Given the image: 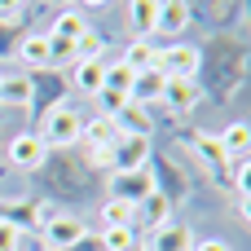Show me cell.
<instances>
[{
    "label": "cell",
    "instance_id": "6da1fadb",
    "mask_svg": "<svg viewBox=\"0 0 251 251\" xmlns=\"http://www.w3.org/2000/svg\"><path fill=\"white\" fill-rule=\"evenodd\" d=\"M247 66H251V44H247V22H243V31H216L199 44L194 84L216 106H229L247 84Z\"/></svg>",
    "mask_w": 251,
    "mask_h": 251
},
{
    "label": "cell",
    "instance_id": "7a4b0ae2",
    "mask_svg": "<svg viewBox=\"0 0 251 251\" xmlns=\"http://www.w3.org/2000/svg\"><path fill=\"white\" fill-rule=\"evenodd\" d=\"M35 185H40V199L44 203H84L101 190V172L84 159L79 146L71 150H49L44 163L31 172Z\"/></svg>",
    "mask_w": 251,
    "mask_h": 251
},
{
    "label": "cell",
    "instance_id": "3957f363",
    "mask_svg": "<svg viewBox=\"0 0 251 251\" xmlns=\"http://www.w3.org/2000/svg\"><path fill=\"white\" fill-rule=\"evenodd\" d=\"M31 79V101H26V115H31V132H40V124L57 110V106H66V97H71V84H66V71H57V66H44V71H31L26 75Z\"/></svg>",
    "mask_w": 251,
    "mask_h": 251
},
{
    "label": "cell",
    "instance_id": "277c9868",
    "mask_svg": "<svg viewBox=\"0 0 251 251\" xmlns=\"http://www.w3.org/2000/svg\"><path fill=\"white\" fill-rule=\"evenodd\" d=\"M150 181H154V190L176 207V203H185L190 194H194V181H190V172L172 159V154H163V150H150Z\"/></svg>",
    "mask_w": 251,
    "mask_h": 251
},
{
    "label": "cell",
    "instance_id": "5b68a950",
    "mask_svg": "<svg viewBox=\"0 0 251 251\" xmlns=\"http://www.w3.org/2000/svg\"><path fill=\"white\" fill-rule=\"evenodd\" d=\"M79 128H84V119H79V110L66 101V106H57L44 124H40V141L49 146V150H71V146H79Z\"/></svg>",
    "mask_w": 251,
    "mask_h": 251
},
{
    "label": "cell",
    "instance_id": "8992f818",
    "mask_svg": "<svg viewBox=\"0 0 251 251\" xmlns=\"http://www.w3.org/2000/svg\"><path fill=\"white\" fill-rule=\"evenodd\" d=\"M0 221L13 225L18 234H22V229H44V225L53 221V207H49L40 194H26V199H9V203H0Z\"/></svg>",
    "mask_w": 251,
    "mask_h": 251
},
{
    "label": "cell",
    "instance_id": "52a82bcc",
    "mask_svg": "<svg viewBox=\"0 0 251 251\" xmlns=\"http://www.w3.org/2000/svg\"><path fill=\"white\" fill-rule=\"evenodd\" d=\"M150 137H137V132H119L115 146H110V172L106 176H119V172H141L150 163Z\"/></svg>",
    "mask_w": 251,
    "mask_h": 251
},
{
    "label": "cell",
    "instance_id": "ba28073f",
    "mask_svg": "<svg viewBox=\"0 0 251 251\" xmlns=\"http://www.w3.org/2000/svg\"><path fill=\"white\" fill-rule=\"evenodd\" d=\"M176 137H185V146L207 163V172L216 181H225V168H229V154L221 150V137L216 132H203V128H176Z\"/></svg>",
    "mask_w": 251,
    "mask_h": 251
},
{
    "label": "cell",
    "instance_id": "9c48e42d",
    "mask_svg": "<svg viewBox=\"0 0 251 251\" xmlns=\"http://www.w3.org/2000/svg\"><path fill=\"white\" fill-rule=\"evenodd\" d=\"M154 66L168 79H194V71H199V44H159Z\"/></svg>",
    "mask_w": 251,
    "mask_h": 251
},
{
    "label": "cell",
    "instance_id": "30bf717a",
    "mask_svg": "<svg viewBox=\"0 0 251 251\" xmlns=\"http://www.w3.org/2000/svg\"><path fill=\"white\" fill-rule=\"evenodd\" d=\"M31 18H35V4H18V13H0V57L18 53V44L31 35Z\"/></svg>",
    "mask_w": 251,
    "mask_h": 251
},
{
    "label": "cell",
    "instance_id": "8fae6325",
    "mask_svg": "<svg viewBox=\"0 0 251 251\" xmlns=\"http://www.w3.org/2000/svg\"><path fill=\"white\" fill-rule=\"evenodd\" d=\"M66 84H71V93H79V97H97L101 84H106V57L75 62V66L66 71Z\"/></svg>",
    "mask_w": 251,
    "mask_h": 251
},
{
    "label": "cell",
    "instance_id": "7c38bea8",
    "mask_svg": "<svg viewBox=\"0 0 251 251\" xmlns=\"http://www.w3.org/2000/svg\"><path fill=\"white\" fill-rule=\"evenodd\" d=\"M40 234H44V247H49V251H66L71 243H79L84 221H79V216H71V212H53V221H49Z\"/></svg>",
    "mask_w": 251,
    "mask_h": 251
},
{
    "label": "cell",
    "instance_id": "4fadbf2b",
    "mask_svg": "<svg viewBox=\"0 0 251 251\" xmlns=\"http://www.w3.org/2000/svg\"><path fill=\"white\" fill-rule=\"evenodd\" d=\"M199 84L194 79H168V88H163V97H159V106L172 115V119H181V115H190L194 106H199Z\"/></svg>",
    "mask_w": 251,
    "mask_h": 251
},
{
    "label": "cell",
    "instance_id": "5bb4252c",
    "mask_svg": "<svg viewBox=\"0 0 251 251\" xmlns=\"http://www.w3.org/2000/svg\"><path fill=\"white\" fill-rule=\"evenodd\" d=\"M44 154H49V146H44L35 132H18V137L9 141V163H13L18 172H35V168L44 163Z\"/></svg>",
    "mask_w": 251,
    "mask_h": 251
},
{
    "label": "cell",
    "instance_id": "9a60e30c",
    "mask_svg": "<svg viewBox=\"0 0 251 251\" xmlns=\"http://www.w3.org/2000/svg\"><path fill=\"white\" fill-rule=\"evenodd\" d=\"M150 190H154V181H150V168L110 176V199H119V203H132V207H137V203H141Z\"/></svg>",
    "mask_w": 251,
    "mask_h": 251
},
{
    "label": "cell",
    "instance_id": "2e32d148",
    "mask_svg": "<svg viewBox=\"0 0 251 251\" xmlns=\"http://www.w3.org/2000/svg\"><path fill=\"white\" fill-rule=\"evenodd\" d=\"M190 247H194V229H190V221H168V225L154 229L150 243H146V251H190Z\"/></svg>",
    "mask_w": 251,
    "mask_h": 251
},
{
    "label": "cell",
    "instance_id": "e0dca14e",
    "mask_svg": "<svg viewBox=\"0 0 251 251\" xmlns=\"http://www.w3.org/2000/svg\"><path fill=\"white\" fill-rule=\"evenodd\" d=\"M163 88H168V75H163L159 66H146V71H137V79H132V88H128V101H132V106H150V101L163 97Z\"/></svg>",
    "mask_w": 251,
    "mask_h": 251
},
{
    "label": "cell",
    "instance_id": "ac0fdd59",
    "mask_svg": "<svg viewBox=\"0 0 251 251\" xmlns=\"http://www.w3.org/2000/svg\"><path fill=\"white\" fill-rule=\"evenodd\" d=\"M128 26H132L137 40L159 35V0H132L128 4Z\"/></svg>",
    "mask_w": 251,
    "mask_h": 251
},
{
    "label": "cell",
    "instance_id": "d6986e66",
    "mask_svg": "<svg viewBox=\"0 0 251 251\" xmlns=\"http://www.w3.org/2000/svg\"><path fill=\"white\" fill-rule=\"evenodd\" d=\"M115 137H119V128H115V119H106V115L84 119V128H79V146H84V150H110Z\"/></svg>",
    "mask_w": 251,
    "mask_h": 251
},
{
    "label": "cell",
    "instance_id": "ffe728a7",
    "mask_svg": "<svg viewBox=\"0 0 251 251\" xmlns=\"http://www.w3.org/2000/svg\"><path fill=\"white\" fill-rule=\"evenodd\" d=\"M194 22V4L185 0H159V31L163 35H181Z\"/></svg>",
    "mask_w": 251,
    "mask_h": 251
},
{
    "label": "cell",
    "instance_id": "44dd1931",
    "mask_svg": "<svg viewBox=\"0 0 251 251\" xmlns=\"http://www.w3.org/2000/svg\"><path fill=\"white\" fill-rule=\"evenodd\" d=\"M137 216H141V221H146V229L154 234V229H163V225L172 221V203H168L159 190H150V194L137 203Z\"/></svg>",
    "mask_w": 251,
    "mask_h": 251
},
{
    "label": "cell",
    "instance_id": "7402d4cb",
    "mask_svg": "<svg viewBox=\"0 0 251 251\" xmlns=\"http://www.w3.org/2000/svg\"><path fill=\"white\" fill-rule=\"evenodd\" d=\"M221 137V150L229 154V159H251V128L243 124V119H234L225 132H216Z\"/></svg>",
    "mask_w": 251,
    "mask_h": 251
},
{
    "label": "cell",
    "instance_id": "603a6c76",
    "mask_svg": "<svg viewBox=\"0 0 251 251\" xmlns=\"http://www.w3.org/2000/svg\"><path fill=\"white\" fill-rule=\"evenodd\" d=\"M84 31H88V18H84V9H62L44 35H53V40H79Z\"/></svg>",
    "mask_w": 251,
    "mask_h": 251
},
{
    "label": "cell",
    "instance_id": "cb8c5ba5",
    "mask_svg": "<svg viewBox=\"0 0 251 251\" xmlns=\"http://www.w3.org/2000/svg\"><path fill=\"white\" fill-rule=\"evenodd\" d=\"M18 57H22L31 71H44V66H49V40H44V31H31V35L18 44Z\"/></svg>",
    "mask_w": 251,
    "mask_h": 251
},
{
    "label": "cell",
    "instance_id": "d4e9b609",
    "mask_svg": "<svg viewBox=\"0 0 251 251\" xmlns=\"http://www.w3.org/2000/svg\"><path fill=\"white\" fill-rule=\"evenodd\" d=\"M154 57H159V44H150V40H132L128 49H124V66L128 71H146V66H154Z\"/></svg>",
    "mask_w": 251,
    "mask_h": 251
},
{
    "label": "cell",
    "instance_id": "484cf974",
    "mask_svg": "<svg viewBox=\"0 0 251 251\" xmlns=\"http://www.w3.org/2000/svg\"><path fill=\"white\" fill-rule=\"evenodd\" d=\"M31 101V79L26 75H4L0 79V106H26Z\"/></svg>",
    "mask_w": 251,
    "mask_h": 251
},
{
    "label": "cell",
    "instance_id": "4316f807",
    "mask_svg": "<svg viewBox=\"0 0 251 251\" xmlns=\"http://www.w3.org/2000/svg\"><path fill=\"white\" fill-rule=\"evenodd\" d=\"M97 221L110 229V225H137V207L132 203H119V199H106L101 203V212H97Z\"/></svg>",
    "mask_w": 251,
    "mask_h": 251
},
{
    "label": "cell",
    "instance_id": "83f0119b",
    "mask_svg": "<svg viewBox=\"0 0 251 251\" xmlns=\"http://www.w3.org/2000/svg\"><path fill=\"white\" fill-rule=\"evenodd\" d=\"M97 238H101V247H106V251H132V247H137L132 225H110V229H101Z\"/></svg>",
    "mask_w": 251,
    "mask_h": 251
},
{
    "label": "cell",
    "instance_id": "f1b7e54d",
    "mask_svg": "<svg viewBox=\"0 0 251 251\" xmlns=\"http://www.w3.org/2000/svg\"><path fill=\"white\" fill-rule=\"evenodd\" d=\"M132 79H137V71H128V66H124V62L115 57V62H106V84H101V88L128 93V88H132Z\"/></svg>",
    "mask_w": 251,
    "mask_h": 251
},
{
    "label": "cell",
    "instance_id": "f546056e",
    "mask_svg": "<svg viewBox=\"0 0 251 251\" xmlns=\"http://www.w3.org/2000/svg\"><path fill=\"white\" fill-rule=\"evenodd\" d=\"M18 247H22V234H18L13 225L0 221V251H18Z\"/></svg>",
    "mask_w": 251,
    "mask_h": 251
},
{
    "label": "cell",
    "instance_id": "4dcf8cb0",
    "mask_svg": "<svg viewBox=\"0 0 251 251\" xmlns=\"http://www.w3.org/2000/svg\"><path fill=\"white\" fill-rule=\"evenodd\" d=\"M66 251H106V247H101V238H97L93 229H84V234H79V243H71Z\"/></svg>",
    "mask_w": 251,
    "mask_h": 251
},
{
    "label": "cell",
    "instance_id": "1f68e13d",
    "mask_svg": "<svg viewBox=\"0 0 251 251\" xmlns=\"http://www.w3.org/2000/svg\"><path fill=\"white\" fill-rule=\"evenodd\" d=\"M190 251H234V247H229L225 238H203V243H194Z\"/></svg>",
    "mask_w": 251,
    "mask_h": 251
},
{
    "label": "cell",
    "instance_id": "d6a6232c",
    "mask_svg": "<svg viewBox=\"0 0 251 251\" xmlns=\"http://www.w3.org/2000/svg\"><path fill=\"white\" fill-rule=\"evenodd\" d=\"M0 79H4V75H0Z\"/></svg>",
    "mask_w": 251,
    "mask_h": 251
}]
</instances>
